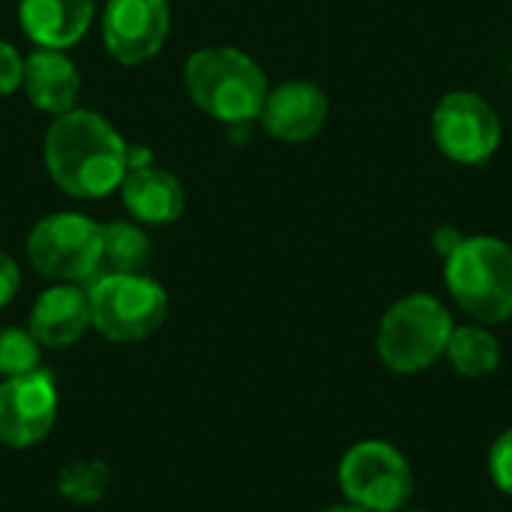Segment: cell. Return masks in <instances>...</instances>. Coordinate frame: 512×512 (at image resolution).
<instances>
[{"mask_svg": "<svg viewBox=\"0 0 512 512\" xmlns=\"http://www.w3.org/2000/svg\"><path fill=\"white\" fill-rule=\"evenodd\" d=\"M42 162L63 195L96 201L114 195L129 174V144L99 111L72 108L48 123Z\"/></svg>", "mask_w": 512, "mask_h": 512, "instance_id": "cell-1", "label": "cell"}, {"mask_svg": "<svg viewBox=\"0 0 512 512\" xmlns=\"http://www.w3.org/2000/svg\"><path fill=\"white\" fill-rule=\"evenodd\" d=\"M183 87L198 111L225 126L258 120L270 93L258 60L234 45H207L189 54L183 63Z\"/></svg>", "mask_w": 512, "mask_h": 512, "instance_id": "cell-2", "label": "cell"}, {"mask_svg": "<svg viewBox=\"0 0 512 512\" xmlns=\"http://www.w3.org/2000/svg\"><path fill=\"white\" fill-rule=\"evenodd\" d=\"M444 282L453 303L474 324L512 318V246L492 234H471L444 258Z\"/></svg>", "mask_w": 512, "mask_h": 512, "instance_id": "cell-3", "label": "cell"}, {"mask_svg": "<svg viewBox=\"0 0 512 512\" xmlns=\"http://www.w3.org/2000/svg\"><path fill=\"white\" fill-rule=\"evenodd\" d=\"M453 330L456 321L435 294H405L381 315L375 351L390 372L420 375L447 354Z\"/></svg>", "mask_w": 512, "mask_h": 512, "instance_id": "cell-4", "label": "cell"}, {"mask_svg": "<svg viewBox=\"0 0 512 512\" xmlns=\"http://www.w3.org/2000/svg\"><path fill=\"white\" fill-rule=\"evenodd\" d=\"M87 297L90 324L108 342H144L168 318V291L147 273H99Z\"/></svg>", "mask_w": 512, "mask_h": 512, "instance_id": "cell-5", "label": "cell"}, {"mask_svg": "<svg viewBox=\"0 0 512 512\" xmlns=\"http://www.w3.org/2000/svg\"><path fill=\"white\" fill-rule=\"evenodd\" d=\"M27 261L51 282L87 285L102 273V225L75 210L48 213L27 234Z\"/></svg>", "mask_w": 512, "mask_h": 512, "instance_id": "cell-6", "label": "cell"}, {"mask_svg": "<svg viewBox=\"0 0 512 512\" xmlns=\"http://www.w3.org/2000/svg\"><path fill=\"white\" fill-rule=\"evenodd\" d=\"M339 492L366 512H402L414 498V468L408 456L381 438L357 441L339 462Z\"/></svg>", "mask_w": 512, "mask_h": 512, "instance_id": "cell-7", "label": "cell"}, {"mask_svg": "<svg viewBox=\"0 0 512 512\" xmlns=\"http://www.w3.org/2000/svg\"><path fill=\"white\" fill-rule=\"evenodd\" d=\"M504 126L489 99L474 90H450L432 111L435 147L459 165H483L501 147Z\"/></svg>", "mask_w": 512, "mask_h": 512, "instance_id": "cell-8", "label": "cell"}, {"mask_svg": "<svg viewBox=\"0 0 512 512\" xmlns=\"http://www.w3.org/2000/svg\"><path fill=\"white\" fill-rule=\"evenodd\" d=\"M60 411L57 381L48 369H33L0 381V444L9 450H30L42 444Z\"/></svg>", "mask_w": 512, "mask_h": 512, "instance_id": "cell-9", "label": "cell"}, {"mask_svg": "<svg viewBox=\"0 0 512 512\" xmlns=\"http://www.w3.org/2000/svg\"><path fill=\"white\" fill-rule=\"evenodd\" d=\"M102 45L120 66H141L153 60L171 36L168 0H105Z\"/></svg>", "mask_w": 512, "mask_h": 512, "instance_id": "cell-10", "label": "cell"}, {"mask_svg": "<svg viewBox=\"0 0 512 512\" xmlns=\"http://www.w3.org/2000/svg\"><path fill=\"white\" fill-rule=\"evenodd\" d=\"M330 117L327 93L312 81H285L273 87L258 114L264 132L285 144L312 141Z\"/></svg>", "mask_w": 512, "mask_h": 512, "instance_id": "cell-11", "label": "cell"}, {"mask_svg": "<svg viewBox=\"0 0 512 512\" xmlns=\"http://www.w3.org/2000/svg\"><path fill=\"white\" fill-rule=\"evenodd\" d=\"M90 327L93 324H90L87 288L69 282H54L51 288H45L30 306V318H27L30 336L48 351H63L81 342Z\"/></svg>", "mask_w": 512, "mask_h": 512, "instance_id": "cell-12", "label": "cell"}, {"mask_svg": "<svg viewBox=\"0 0 512 512\" xmlns=\"http://www.w3.org/2000/svg\"><path fill=\"white\" fill-rule=\"evenodd\" d=\"M24 93L42 114L60 117L78 108L81 72L75 60L60 48H33L24 57Z\"/></svg>", "mask_w": 512, "mask_h": 512, "instance_id": "cell-13", "label": "cell"}, {"mask_svg": "<svg viewBox=\"0 0 512 512\" xmlns=\"http://www.w3.org/2000/svg\"><path fill=\"white\" fill-rule=\"evenodd\" d=\"M96 18V0H18V24L36 48L78 45Z\"/></svg>", "mask_w": 512, "mask_h": 512, "instance_id": "cell-14", "label": "cell"}, {"mask_svg": "<svg viewBox=\"0 0 512 512\" xmlns=\"http://www.w3.org/2000/svg\"><path fill=\"white\" fill-rule=\"evenodd\" d=\"M117 192L126 213L141 225H171L186 210V189L180 177L153 162L129 168Z\"/></svg>", "mask_w": 512, "mask_h": 512, "instance_id": "cell-15", "label": "cell"}, {"mask_svg": "<svg viewBox=\"0 0 512 512\" xmlns=\"http://www.w3.org/2000/svg\"><path fill=\"white\" fill-rule=\"evenodd\" d=\"M444 357L450 360L456 375H462L468 381H480V378H489L498 372L504 354H501L498 336L486 324H465V327L453 330Z\"/></svg>", "mask_w": 512, "mask_h": 512, "instance_id": "cell-16", "label": "cell"}, {"mask_svg": "<svg viewBox=\"0 0 512 512\" xmlns=\"http://www.w3.org/2000/svg\"><path fill=\"white\" fill-rule=\"evenodd\" d=\"M153 261V240L141 222L102 225V273H144Z\"/></svg>", "mask_w": 512, "mask_h": 512, "instance_id": "cell-17", "label": "cell"}, {"mask_svg": "<svg viewBox=\"0 0 512 512\" xmlns=\"http://www.w3.org/2000/svg\"><path fill=\"white\" fill-rule=\"evenodd\" d=\"M111 486V468L105 459H75L69 465L60 468L57 474V492L60 498L72 501V504H81V507H90L96 501L105 498Z\"/></svg>", "mask_w": 512, "mask_h": 512, "instance_id": "cell-18", "label": "cell"}, {"mask_svg": "<svg viewBox=\"0 0 512 512\" xmlns=\"http://www.w3.org/2000/svg\"><path fill=\"white\" fill-rule=\"evenodd\" d=\"M42 363V345L24 327H0V378H18Z\"/></svg>", "mask_w": 512, "mask_h": 512, "instance_id": "cell-19", "label": "cell"}, {"mask_svg": "<svg viewBox=\"0 0 512 512\" xmlns=\"http://www.w3.org/2000/svg\"><path fill=\"white\" fill-rule=\"evenodd\" d=\"M489 477L498 492L512 498V426L495 438L489 450Z\"/></svg>", "mask_w": 512, "mask_h": 512, "instance_id": "cell-20", "label": "cell"}, {"mask_svg": "<svg viewBox=\"0 0 512 512\" xmlns=\"http://www.w3.org/2000/svg\"><path fill=\"white\" fill-rule=\"evenodd\" d=\"M24 84V54L0 39V96H12Z\"/></svg>", "mask_w": 512, "mask_h": 512, "instance_id": "cell-21", "label": "cell"}, {"mask_svg": "<svg viewBox=\"0 0 512 512\" xmlns=\"http://www.w3.org/2000/svg\"><path fill=\"white\" fill-rule=\"evenodd\" d=\"M18 291H21V267L12 255L0 252V309L9 306Z\"/></svg>", "mask_w": 512, "mask_h": 512, "instance_id": "cell-22", "label": "cell"}, {"mask_svg": "<svg viewBox=\"0 0 512 512\" xmlns=\"http://www.w3.org/2000/svg\"><path fill=\"white\" fill-rule=\"evenodd\" d=\"M459 243H462V234H456L453 228H438L435 231V249H438L441 258H447Z\"/></svg>", "mask_w": 512, "mask_h": 512, "instance_id": "cell-23", "label": "cell"}, {"mask_svg": "<svg viewBox=\"0 0 512 512\" xmlns=\"http://www.w3.org/2000/svg\"><path fill=\"white\" fill-rule=\"evenodd\" d=\"M318 512H366V510H360V507H354V504H333V507H324V510H318Z\"/></svg>", "mask_w": 512, "mask_h": 512, "instance_id": "cell-24", "label": "cell"}, {"mask_svg": "<svg viewBox=\"0 0 512 512\" xmlns=\"http://www.w3.org/2000/svg\"><path fill=\"white\" fill-rule=\"evenodd\" d=\"M402 512H435V510H426V507H420V510H402Z\"/></svg>", "mask_w": 512, "mask_h": 512, "instance_id": "cell-25", "label": "cell"}]
</instances>
